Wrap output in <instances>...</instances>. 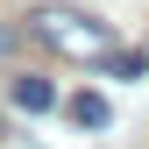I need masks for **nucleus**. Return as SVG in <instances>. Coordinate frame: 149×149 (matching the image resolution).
Listing matches in <instances>:
<instances>
[{
    "instance_id": "5",
    "label": "nucleus",
    "mask_w": 149,
    "mask_h": 149,
    "mask_svg": "<svg viewBox=\"0 0 149 149\" xmlns=\"http://www.w3.org/2000/svg\"><path fill=\"white\" fill-rule=\"evenodd\" d=\"M7 50H14V29H0V57H7Z\"/></svg>"
},
{
    "instance_id": "1",
    "label": "nucleus",
    "mask_w": 149,
    "mask_h": 149,
    "mask_svg": "<svg viewBox=\"0 0 149 149\" xmlns=\"http://www.w3.org/2000/svg\"><path fill=\"white\" fill-rule=\"evenodd\" d=\"M29 36L43 50H57V57H71V64H107L114 57V29L100 22V14H85V7H36L29 14Z\"/></svg>"
},
{
    "instance_id": "4",
    "label": "nucleus",
    "mask_w": 149,
    "mask_h": 149,
    "mask_svg": "<svg viewBox=\"0 0 149 149\" xmlns=\"http://www.w3.org/2000/svg\"><path fill=\"white\" fill-rule=\"evenodd\" d=\"M100 71H114V78H142V71H149V57H142V50H114Z\"/></svg>"
},
{
    "instance_id": "3",
    "label": "nucleus",
    "mask_w": 149,
    "mask_h": 149,
    "mask_svg": "<svg viewBox=\"0 0 149 149\" xmlns=\"http://www.w3.org/2000/svg\"><path fill=\"white\" fill-rule=\"evenodd\" d=\"M71 121H78V128H107V121H114V107H107L100 92H78V100H71Z\"/></svg>"
},
{
    "instance_id": "2",
    "label": "nucleus",
    "mask_w": 149,
    "mask_h": 149,
    "mask_svg": "<svg viewBox=\"0 0 149 149\" xmlns=\"http://www.w3.org/2000/svg\"><path fill=\"white\" fill-rule=\"evenodd\" d=\"M7 92H14V107H22V114H50V107H57V85H50V78H36V71H22Z\"/></svg>"
}]
</instances>
